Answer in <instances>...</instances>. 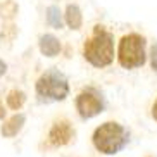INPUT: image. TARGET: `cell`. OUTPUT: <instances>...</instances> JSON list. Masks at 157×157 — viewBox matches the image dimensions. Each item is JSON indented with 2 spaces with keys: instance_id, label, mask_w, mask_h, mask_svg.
Masks as SVG:
<instances>
[{
  "instance_id": "8fae6325",
  "label": "cell",
  "mask_w": 157,
  "mask_h": 157,
  "mask_svg": "<svg viewBox=\"0 0 157 157\" xmlns=\"http://www.w3.org/2000/svg\"><path fill=\"white\" fill-rule=\"evenodd\" d=\"M24 100H26V97H24V93L19 92V90H12V92L9 93V97H7V104H9L10 109H21Z\"/></svg>"
},
{
  "instance_id": "9c48e42d",
  "label": "cell",
  "mask_w": 157,
  "mask_h": 157,
  "mask_svg": "<svg viewBox=\"0 0 157 157\" xmlns=\"http://www.w3.org/2000/svg\"><path fill=\"white\" fill-rule=\"evenodd\" d=\"M66 23H67V26L71 29H78L81 26V10L78 9V5H67Z\"/></svg>"
},
{
  "instance_id": "277c9868",
  "label": "cell",
  "mask_w": 157,
  "mask_h": 157,
  "mask_svg": "<svg viewBox=\"0 0 157 157\" xmlns=\"http://www.w3.org/2000/svg\"><path fill=\"white\" fill-rule=\"evenodd\" d=\"M119 62L126 69L138 67L145 62V40L140 35H128L119 43Z\"/></svg>"
},
{
  "instance_id": "7a4b0ae2",
  "label": "cell",
  "mask_w": 157,
  "mask_h": 157,
  "mask_svg": "<svg viewBox=\"0 0 157 157\" xmlns=\"http://www.w3.org/2000/svg\"><path fill=\"white\" fill-rule=\"evenodd\" d=\"M128 135L124 128L117 123H105L95 131L93 135V143L95 147L104 154H116L126 145Z\"/></svg>"
},
{
  "instance_id": "3957f363",
  "label": "cell",
  "mask_w": 157,
  "mask_h": 157,
  "mask_svg": "<svg viewBox=\"0 0 157 157\" xmlns=\"http://www.w3.org/2000/svg\"><path fill=\"white\" fill-rule=\"evenodd\" d=\"M69 92L67 79L59 71H48L36 81V93L42 100H62Z\"/></svg>"
},
{
  "instance_id": "4fadbf2b",
  "label": "cell",
  "mask_w": 157,
  "mask_h": 157,
  "mask_svg": "<svg viewBox=\"0 0 157 157\" xmlns=\"http://www.w3.org/2000/svg\"><path fill=\"white\" fill-rule=\"evenodd\" d=\"M150 60H152V67H154V71L157 73V43L152 47V50H150Z\"/></svg>"
},
{
  "instance_id": "5b68a950",
  "label": "cell",
  "mask_w": 157,
  "mask_h": 157,
  "mask_svg": "<svg viewBox=\"0 0 157 157\" xmlns=\"http://www.w3.org/2000/svg\"><path fill=\"white\" fill-rule=\"evenodd\" d=\"M76 107H78V112L81 117H93L98 112H102L104 102H102L100 95L95 90L88 88V90L79 93L78 100H76Z\"/></svg>"
},
{
  "instance_id": "6da1fadb",
  "label": "cell",
  "mask_w": 157,
  "mask_h": 157,
  "mask_svg": "<svg viewBox=\"0 0 157 157\" xmlns=\"http://www.w3.org/2000/svg\"><path fill=\"white\" fill-rule=\"evenodd\" d=\"M85 57L95 67L109 66L114 59V43L112 36L102 29V26L95 28L93 36L85 43Z\"/></svg>"
},
{
  "instance_id": "7c38bea8",
  "label": "cell",
  "mask_w": 157,
  "mask_h": 157,
  "mask_svg": "<svg viewBox=\"0 0 157 157\" xmlns=\"http://www.w3.org/2000/svg\"><path fill=\"white\" fill-rule=\"evenodd\" d=\"M2 12H4V16H7V17L14 16L16 14V4L14 2H7V4L2 7Z\"/></svg>"
},
{
  "instance_id": "9a60e30c",
  "label": "cell",
  "mask_w": 157,
  "mask_h": 157,
  "mask_svg": "<svg viewBox=\"0 0 157 157\" xmlns=\"http://www.w3.org/2000/svg\"><path fill=\"white\" fill-rule=\"evenodd\" d=\"M152 114H154V119L157 121V102L154 104V109H152Z\"/></svg>"
},
{
  "instance_id": "52a82bcc",
  "label": "cell",
  "mask_w": 157,
  "mask_h": 157,
  "mask_svg": "<svg viewBox=\"0 0 157 157\" xmlns=\"http://www.w3.org/2000/svg\"><path fill=\"white\" fill-rule=\"evenodd\" d=\"M40 50L47 57H56L60 52V43L54 35H45L40 38Z\"/></svg>"
},
{
  "instance_id": "8992f818",
  "label": "cell",
  "mask_w": 157,
  "mask_h": 157,
  "mask_svg": "<svg viewBox=\"0 0 157 157\" xmlns=\"http://www.w3.org/2000/svg\"><path fill=\"white\" fill-rule=\"evenodd\" d=\"M71 136H73V129H71L67 121H59V123H56L50 129V135H48L50 143L56 145V147L66 145L71 140Z\"/></svg>"
},
{
  "instance_id": "2e32d148",
  "label": "cell",
  "mask_w": 157,
  "mask_h": 157,
  "mask_svg": "<svg viewBox=\"0 0 157 157\" xmlns=\"http://www.w3.org/2000/svg\"><path fill=\"white\" fill-rule=\"evenodd\" d=\"M5 116V111H4V105H2V104H0V119H2V117H4Z\"/></svg>"
},
{
  "instance_id": "30bf717a",
  "label": "cell",
  "mask_w": 157,
  "mask_h": 157,
  "mask_svg": "<svg viewBox=\"0 0 157 157\" xmlns=\"http://www.w3.org/2000/svg\"><path fill=\"white\" fill-rule=\"evenodd\" d=\"M47 21H48L50 26H54V28H57V29L62 28V16H60L59 7L52 5V7L47 9Z\"/></svg>"
},
{
  "instance_id": "ba28073f",
  "label": "cell",
  "mask_w": 157,
  "mask_h": 157,
  "mask_svg": "<svg viewBox=\"0 0 157 157\" xmlns=\"http://www.w3.org/2000/svg\"><path fill=\"white\" fill-rule=\"evenodd\" d=\"M23 124H24V116L23 114L12 116V117L2 126V135H4V136H14V135H17L19 129L23 128Z\"/></svg>"
},
{
  "instance_id": "5bb4252c",
  "label": "cell",
  "mask_w": 157,
  "mask_h": 157,
  "mask_svg": "<svg viewBox=\"0 0 157 157\" xmlns=\"http://www.w3.org/2000/svg\"><path fill=\"white\" fill-rule=\"evenodd\" d=\"M5 71H7V66H5V62H2V60H0V76H2Z\"/></svg>"
}]
</instances>
